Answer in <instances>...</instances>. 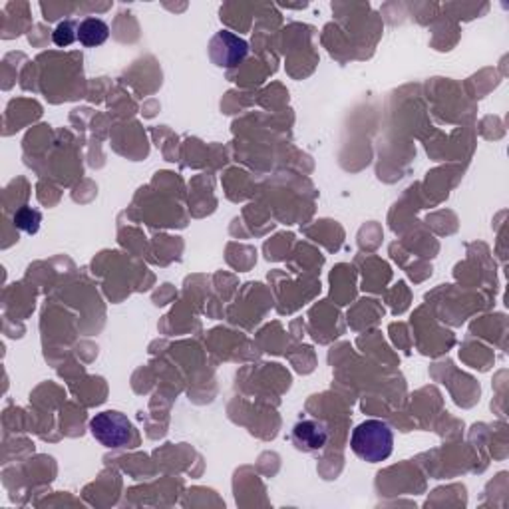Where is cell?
I'll use <instances>...</instances> for the list:
<instances>
[{"label": "cell", "instance_id": "cell-6", "mask_svg": "<svg viewBox=\"0 0 509 509\" xmlns=\"http://www.w3.org/2000/svg\"><path fill=\"white\" fill-rule=\"evenodd\" d=\"M40 224H42L40 211H36L32 207H21L14 213V225L21 231H24V233H29V235L39 233Z\"/></svg>", "mask_w": 509, "mask_h": 509}, {"label": "cell", "instance_id": "cell-5", "mask_svg": "<svg viewBox=\"0 0 509 509\" xmlns=\"http://www.w3.org/2000/svg\"><path fill=\"white\" fill-rule=\"evenodd\" d=\"M110 36V26L100 21V18H86L78 24V40L80 44H84L86 48H96L101 46Z\"/></svg>", "mask_w": 509, "mask_h": 509}, {"label": "cell", "instance_id": "cell-2", "mask_svg": "<svg viewBox=\"0 0 509 509\" xmlns=\"http://www.w3.org/2000/svg\"><path fill=\"white\" fill-rule=\"evenodd\" d=\"M90 432L101 446L106 448H124L134 436V426L124 414L108 410L100 412L90 420Z\"/></svg>", "mask_w": 509, "mask_h": 509}, {"label": "cell", "instance_id": "cell-3", "mask_svg": "<svg viewBox=\"0 0 509 509\" xmlns=\"http://www.w3.org/2000/svg\"><path fill=\"white\" fill-rule=\"evenodd\" d=\"M249 44L229 31H219L209 42V58L219 68H235L247 58Z\"/></svg>", "mask_w": 509, "mask_h": 509}, {"label": "cell", "instance_id": "cell-4", "mask_svg": "<svg viewBox=\"0 0 509 509\" xmlns=\"http://www.w3.org/2000/svg\"><path fill=\"white\" fill-rule=\"evenodd\" d=\"M294 448L301 452H320L329 443V430L327 426L319 420H301L294 424L293 436H291Z\"/></svg>", "mask_w": 509, "mask_h": 509}, {"label": "cell", "instance_id": "cell-7", "mask_svg": "<svg viewBox=\"0 0 509 509\" xmlns=\"http://www.w3.org/2000/svg\"><path fill=\"white\" fill-rule=\"evenodd\" d=\"M52 40L57 46H70L74 40H78V24L74 21H64L57 26V31L52 34Z\"/></svg>", "mask_w": 509, "mask_h": 509}, {"label": "cell", "instance_id": "cell-1", "mask_svg": "<svg viewBox=\"0 0 509 509\" xmlns=\"http://www.w3.org/2000/svg\"><path fill=\"white\" fill-rule=\"evenodd\" d=\"M350 448L368 464H381L392 456L394 434L382 420H366L358 424L350 436Z\"/></svg>", "mask_w": 509, "mask_h": 509}]
</instances>
